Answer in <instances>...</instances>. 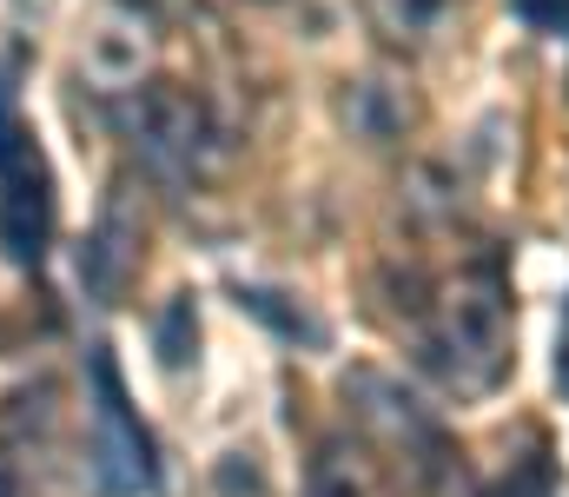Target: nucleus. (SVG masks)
<instances>
[{"instance_id":"obj_11","label":"nucleus","mask_w":569,"mask_h":497,"mask_svg":"<svg viewBox=\"0 0 569 497\" xmlns=\"http://www.w3.org/2000/svg\"><path fill=\"white\" fill-rule=\"evenodd\" d=\"M192 345H199V319H192V299H172L166 306V319H159V358L179 371L186 358H192Z\"/></svg>"},{"instance_id":"obj_2","label":"nucleus","mask_w":569,"mask_h":497,"mask_svg":"<svg viewBox=\"0 0 569 497\" xmlns=\"http://www.w3.org/2000/svg\"><path fill=\"white\" fill-rule=\"evenodd\" d=\"M345 398L358 405V418L411 465V478L437 497H457L463 485V465H457V445H450V431L430 418L425 405L391 378V371H378V365H358V371H345Z\"/></svg>"},{"instance_id":"obj_1","label":"nucleus","mask_w":569,"mask_h":497,"mask_svg":"<svg viewBox=\"0 0 569 497\" xmlns=\"http://www.w3.org/2000/svg\"><path fill=\"white\" fill-rule=\"evenodd\" d=\"M418 358L463 398L490 391L510 371V286H503L497 259H477L443 286Z\"/></svg>"},{"instance_id":"obj_15","label":"nucleus","mask_w":569,"mask_h":497,"mask_svg":"<svg viewBox=\"0 0 569 497\" xmlns=\"http://www.w3.org/2000/svg\"><path fill=\"white\" fill-rule=\"evenodd\" d=\"M557 385H563V398H569V331H563V351H557Z\"/></svg>"},{"instance_id":"obj_7","label":"nucleus","mask_w":569,"mask_h":497,"mask_svg":"<svg viewBox=\"0 0 569 497\" xmlns=\"http://www.w3.org/2000/svg\"><path fill=\"white\" fill-rule=\"evenodd\" d=\"M47 239H53V172L33 147L0 172V246L20 266H33L47 252Z\"/></svg>"},{"instance_id":"obj_10","label":"nucleus","mask_w":569,"mask_h":497,"mask_svg":"<svg viewBox=\"0 0 569 497\" xmlns=\"http://www.w3.org/2000/svg\"><path fill=\"white\" fill-rule=\"evenodd\" d=\"M311 497H378L371 491V471L351 445H318L311 458Z\"/></svg>"},{"instance_id":"obj_3","label":"nucleus","mask_w":569,"mask_h":497,"mask_svg":"<svg viewBox=\"0 0 569 497\" xmlns=\"http://www.w3.org/2000/svg\"><path fill=\"white\" fill-rule=\"evenodd\" d=\"M93 485L107 497H140L159 485V465H152V438L127 405V385H120V365L107 351H93Z\"/></svg>"},{"instance_id":"obj_8","label":"nucleus","mask_w":569,"mask_h":497,"mask_svg":"<svg viewBox=\"0 0 569 497\" xmlns=\"http://www.w3.org/2000/svg\"><path fill=\"white\" fill-rule=\"evenodd\" d=\"M338 113H345V127H351L358 140L385 147V140H398V133L411 127V93H405L398 80H378V73H365V80H345V93H338Z\"/></svg>"},{"instance_id":"obj_14","label":"nucleus","mask_w":569,"mask_h":497,"mask_svg":"<svg viewBox=\"0 0 569 497\" xmlns=\"http://www.w3.org/2000/svg\"><path fill=\"white\" fill-rule=\"evenodd\" d=\"M219 485H226V497H259L266 491V485H259V471H252V465H246V451H232V458H226V465H219Z\"/></svg>"},{"instance_id":"obj_16","label":"nucleus","mask_w":569,"mask_h":497,"mask_svg":"<svg viewBox=\"0 0 569 497\" xmlns=\"http://www.w3.org/2000/svg\"><path fill=\"white\" fill-rule=\"evenodd\" d=\"M33 7H47V0H33Z\"/></svg>"},{"instance_id":"obj_6","label":"nucleus","mask_w":569,"mask_h":497,"mask_svg":"<svg viewBox=\"0 0 569 497\" xmlns=\"http://www.w3.org/2000/svg\"><path fill=\"white\" fill-rule=\"evenodd\" d=\"M152 13H140L133 0H107L80 40V73L93 93H140V80L152 73Z\"/></svg>"},{"instance_id":"obj_4","label":"nucleus","mask_w":569,"mask_h":497,"mask_svg":"<svg viewBox=\"0 0 569 497\" xmlns=\"http://www.w3.org/2000/svg\"><path fill=\"white\" fill-rule=\"evenodd\" d=\"M140 246H146L140 192H133V179H113V192H107L87 246H80V286H87L93 306H120L127 299L133 272H140Z\"/></svg>"},{"instance_id":"obj_9","label":"nucleus","mask_w":569,"mask_h":497,"mask_svg":"<svg viewBox=\"0 0 569 497\" xmlns=\"http://www.w3.org/2000/svg\"><path fill=\"white\" fill-rule=\"evenodd\" d=\"M443 7L450 0H365V20H371V33L385 40V47H425L430 33H437V20H443Z\"/></svg>"},{"instance_id":"obj_12","label":"nucleus","mask_w":569,"mask_h":497,"mask_svg":"<svg viewBox=\"0 0 569 497\" xmlns=\"http://www.w3.org/2000/svg\"><path fill=\"white\" fill-rule=\"evenodd\" d=\"M20 153H33V133H27V120H20V93H13V73L0 67V172L20 160Z\"/></svg>"},{"instance_id":"obj_17","label":"nucleus","mask_w":569,"mask_h":497,"mask_svg":"<svg viewBox=\"0 0 569 497\" xmlns=\"http://www.w3.org/2000/svg\"><path fill=\"white\" fill-rule=\"evenodd\" d=\"M0 497H7V485H0Z\"/></svg>"},{"instance_id":"obj_5","label":"nucleus","mask_w":569,"mask_h":497,"mask_svg":"<svg viewBox=\"0 0 569 497\" xmlns=\"http://www.w3.org/2000/svg\"><path fill=\"white\" fill-rule=\"evenodd\" d=\"M133 140H140V153L166 179H186V172H199L206 147H212V120H206L199 93L152 80L140 100H133Z\"/></svg>"},{"instance_id":"obj_13","label":"nucleus","mask_w":569,"mask_h":497,"mask_svg":"<svg viewBox=\"0 0 569 497\" xmlns=\"http://www.w3.org/2000/svg\"><path fill=\"white\" fill-rule=\"evenodd\" d=\"M517 20H530L537 33H569V0H510Z\"/></svg>"}]
</instances>
